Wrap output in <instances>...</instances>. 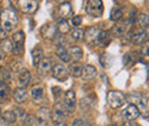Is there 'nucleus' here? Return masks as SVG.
Returning a JSON list of instances; mask_svg holds the SVG:
<instances>
[{"label":"nucleus","instance_id":"1","mask_svg":"<svg viewBox=\"0 0 149 126\" xmlns=\"http://www.w3.org/2000/svg\"><path fill=\"white\" fill-rule=\"evenodd\" d=\"M0 18H1V28L6 31L13 30L17 23V16H16L15 12L12 9H5Z\"/></svg>","mask_w":149,"mask_h":126},{"label":"nucleus","instance_id":"2","mask_svg":"<svg viewBox=\"0 0 149 126\" xmlns=\"http://www.w3.org/2000/svg\"><path fill=\"white\" fill-rule=\"evenodd\" d=\"M51 117H52V119L55 122L56 124L64 123V120L68 118V110L64 107V104L61 103V102L55 103L53 111L51 113Z\"/></svg>","mask_w":149,"mask_h":126},{"label":"nucleus","instance_id":"3","mask_svg":"<svg viewBox=\"0 0 149 126\" xmlns=\"http://www.w3.org/2000/svg\"><path fill=\"white\" fill-rule=\"evenodd\" d=\"M103 2L99 0H91L86 5V12L93 17H101L103 15Z\"/></svg>","mask_w":149,"mask_h":126},{"label":"nucleus","instance_id":"4","mask_svg":"<svg viewBox=\"0 0 149 126\" xmlns=\"http://www.w3.org/2000/svg\"><path fill=\"white\" fill-rule=\"evenodd\" d=\"M125 102V95L119 90H110L108 93V103L111 108L116 109Z\"/></svg>","mask_w":149,"mask_h":126},{"label":"nucleus","instance_id":"5","mask_svg":"<svg viewBox=\"0 0 149 126\" xmlns=\"http://www.w3.org/2000/svg\"><path fill=\"white\" fill-rule=\"evenodd\" d=\"M131 100L138 106L136 108L139 109V111L142 112H149V97L142 94H136L134 96H131ZM134 104V106H135Z\"/></svg>","mask_w":149,"mask_h":126},{"label":"nucleus","instance_id":"6","mask_svg":"<svg viewBox=\"0 0 149 126\" xmlns=\"http://www.w3.org/2000/svg\"><path fill=\"white\" fill-rule=\"evenodd\" d=\"M19 9L25 14H33L38 8L37 1L32 0H19Z\"/></svg>","mask_w":149,"mask_h":126},{"label":"nucleus","instance_id":"7","mask_svg":"<svg viewBox=\"0 0 149 126\" xmlns=\"http://www.w3.org/2000/svg\"><path fill=\"white\" fill-rule=\"evenodd\" d=\"M64 107L67 108L68 112H74L76 109V94L74 90H67L64 94Z\"/></svg>","mask_w":149,"mask_h":126},{"label":"nucleus","instance_id":"8","mask_svg":"<svg viewBox=\"0 0 149 126\" xmlns=\"http://www.w3.org/2000/svg\"><path fill=\"white\" fill-rule=\"evenodd\" d=\"M51 118V111L47 108H40L36 116V123L38 126H46Z\"/></svg>","mask_w":149,"mask_h":126},{"label":"nucleus","instance_id":"9","mask_svg":"<svg viewBox=\"0 0 149 126\" xmlns=\"http://www.w3.org/2000/svg\"><path fill=\"white\" fill-rule=\"evenodd\" d=\"M24 33L23 31H19L13 36V51L14 54H19V52H21L23 49V45H24Z\"/></svg>","mask_w":149,"mask_h":126},{"label":"nucleus","instance_id":"10","mask_svg":"<svg viewBox=\"0 0 149 126\" xmlns=\"http://www.w3.org/2000/svg\"><path fill=\"white\" fill-rule=\"evenodd\" d=\"M122 115H123V117H124L126 120H134L135 118L139 117L140 111H139V109L136 108V106H134V104H129L126 108L123 109Z\"/></svg>","mask_w":149,"mask_h":126},{"label":"nucleus","instance_id":"11","mask_svg":"<svg viewBox=\"0 0 149 126\" xmlns=\"http://www.w3.org/2000/svg\"><path fill=\"white\" fill-rule=\"evenodd\" d=\"M52 70H53L54 78L60 80V81H65L68 79V77H69V72L67 71V69L62 64H55Z\"/></svg>","mask_w":149,"mask_h":126},{"label":"nucleus","instance_id":"12","mask_svg":"<svg viewBox=\"0 0 149 126\" xmlns=\"http://www.w3.org/2000/svg\"><path fill=\"white\" fill-rule=\"evenodd\" d=\"M56 31H57L56 25L52 24V23H48V24L44 25L42 29H41V33H42L44 38H47V39H51V40L56 38Z\"/></svg>","mask_w":149,"mask_h":126},{"label":"nucleus","instance_id":"13","mask_svg":"<svg viewBox=\"0 0 149 126\" xmlns=\"http://www.w3.org/2000/svg\"><path fill=\"white\" fill-rule=\"evenodd\" d=\"M53 69V64H52V60L51 58H42V61L38 64V72L42 76L48 74L49 71Z\"/></svg>","mask_w":149,"mask_h":126},{"label":"nucleus","instance_id":"14","mask_svg":"<svg viewBox=\"0 0 149 126\" xmlns=\"http://www.w3.org/2000/svg\"><path fill=\"white\" fill-rule=\"evenodd\" d=\"M17 81H19V85L21 88H24L26 87L30 81H31V73L29 70H22L21 73L19 74V78H17Z\"/></svg>","mask_w":149,"mask_h":126},{"label":"nucleus","instance_id":"15","mask_svg":"<svg viewBox=\"0 0 149 126\" xmlns=\"http://www.w3.org/2000/svg\"><path fill=\"white\" fill-rule=\"evenodd\" d=\"M58 13L61 14V16L62 18H65L69 17V16H71V14H72V7H71V5H70V2H62L60 6H58Z\"/></svg>","mask_w":149,"mask_h":126},{"label":"nucleus","instance_id":"16","mask_svg":"<svg viewBox=\"0 0 149 126\" xmlns=\"http://www.w3.org/2000/svg\"><path fill=\"white\" fill-rule=\"evenodd\" d=\"M147 30H143V29H140V30H136L133 35H132V41L134 44H141L142 41L146 40L147 38Z\"/></svg>","mask_w":149,"mask_h":126},{"label":"nucleus","instance_id":"17","mask_svg":"<svg viewBox=\"0 0 149 126\" xmlns=\"http://www.w3.org/2000/svg\"><path fill=\"white\" fill-rule=\"evenodd\" d=\"M14 99H15V101L16 102H19V103H22V102H24V101H26V99H28V93H26V90H24V88H16V90H14Z\"/></svg>","mask_w":149,"mask_h":126},{"label":"nucleus","instance_id":"18","mask_svg":"<svg viewBox=\"0 0 149 126\" xmlns=\"http://www.w3.org/2000/svg\"><path fill=\"white\" fill-rule=\"evenodd\" d=\"M96 69H95V67L94 65H86L85 68H84V72H83V77H84V79L85 80H90V79H93L94 77L96 76Z\"/></svg>","mask_w":149,"mask_h":126},{"label":"nucleus","instance_id":"19","mask_svg":"<svg viewBox=\"0 0 149 126\" xmlns=\"http://www.w3.org/2000/svg\"><path fill=\"white\" fill-rule=\"evenodd\" d=\"M69 72L74 77H80L81 73H83V64L80 62H74L69 67Z\"/></svg>","mask_w":149,"mask_h":126},{"label":"nucleus","instance_id":"20","mask_svg":"<svg viewBox=\"0 0 149 126\" xmlns=\"http://www.w3.org/2000/svg\"><path fill=\"white\" fill-rule=\"evenodd\" d=\"M68 53L70 55V57L74 58L76 62H78V60H80L81 56H83V51H81V48L78 47V46H71V47L68 49Z\"/></svg>","mask_w":149,"mask_h":126},{"label":"nucleus","instance_id":"21","mask_svg":"<svg viewBox=\"0 0 149 126\" xmlns=\"http://www.w3.org/2000/svg\"><path fill=\"white\" fill-rule=\"evenodd\" d=\"M31 55H32V62H33L35 65H38L44 58V53H42L41 48H39V47L33 48L32 52H31Z\"/></svg>","mask_w":149,"mask_h":126},{"label":"nucleus","instance_id":"22","mask_svg":"<svg viewBox=\"0 0 149 126\" xmlns=\"http://www.w3.org/2000/svg\"><path fill=\"white\" fill-rule=\"evenodd\" d=\"M30 95L35 101H40L44 97V88L41 86H35L30 90Z\"/></svg>","mask_w":149,"mask_h":126},{"label":"nucleus","instance_id":"23","mask_svg":"<svg viewBox=\"0 0 149 126\" xmlns=\"http://www.w3.org/2000/svg\"><path fill=\"white\" fill-rule=\"evenodd\" d=\"M56 29L58 30V32L61 35H65L69 32L70 30V26H69V23L64 19V18H61L57 21V24H56Z\"/></svg>","mask_w":149,"mask_h":126},{"label":"nucleus","instance_id":"24","mask_svg":"<svg viewBox=\"0 0 149 126\" xmlns=\"http://www.w3.org/2000/svg\"><path fill=\"white\" fill-rule=\"evenodd\" d=\"M55 53H56V55H57L62 61H64V62H69V61L71 60V57H70V55L68 53V51H67L64 47H62V46H57V47H56Z\"/></svg>","mask_w":149,"mask_h":126},{"label":"nucleus","instance_id":"25","mask_svg":"<svg viewBox=\"0 0 149 126\" xmlns=\"http://www.w3.org/2000/svg\"><path fill=\"white\" fill-rule=\"evenodd\" d=\"M2 119L6 124H13L16 120V115H15L14 111H6L2 115Z\"/></svg>","mask_w":149,"mask_h":126},{"label":"nucleus","instance_id":"26","mask_svg":"<svg viewBox=\"0 0 149 126\" xmlns=\"http://www.w3.org/2000/svg\"><path fill=\"white\" fill-rule=\"evenodd\" d=\"M0 49H1L3 53H12V52H13V41L9 40V39L2 40Z\"/></svg>","mask_w":149,"mask_h":126},{"label":"nucleus","instance_id":"27","mask_svg":"<svg viewBox=\"0 0 149 126\" xmlns=\"http://www.w3.org/2000/svg\"><path fill=\"white\" fill-rule=\"evenodd\" d=\"M138 24L141 28H148L149 26V16L147 14H140L138 16Z\"/></svg>","mask_w":149,"mask_h":126},{"label":"nucleus","instance_id":"28","mask_svg":"<svg viewBox=\"0 0 149 126\" xmlns=\"http://www.w3.org/2000/svg\"><path fill=\"white\" fill-rule=\"evenodd\" d=\"M8 85L5 81H0V101L6 100L7 95H8Z\"/></svg>","mask_w":149,"mask_h":126},{"label":"nucleus","instance_id":"29","mask_svg":"<svg viewBox=\"0 0 149 126\" xmlns=\"http://www.w3.org/2000/svg\"><path fill=\"white\" fill-rule=\"evenodd\" d=\"M84 37H85V33H84V31L80 30V29H74V30L71 31V38L74 39V41H79V40H81Z\"/></svg>","mask_w":149,"mask_h":126},{"label":"nucleus","instance_id":"30","mask_svg":"<svg viewBox=\"0 0 149 126\" xmlns=\"http://www.w3.org/2000/svg\"><path fill=\"white\" fill-rule=\"evenodd\" d=\"M122 10L119 8H113L111 10V14H110V18L112 21H118L119 18L122 17Z\"/></svg>","mask_w":149,"mask_h":126},{"label":"nucleus","instance_id":"31","mask_svg":"<svg viewBox=\"0 0 149 126\" xmlns=\"http://www.w3.org/2000/svg\"><path fill=\"white\" fill-rule=\"evenodd\" d=\"M141 54L145 56H149V40L145 41L141 46Z\"/></svg>","mask_w":149,"mask_h":126},{"label":"nucleus","instance_id":"32","mask_svg":"<svg viewBox=\"0 0 149 126\" xmlns=\"http://www.w3.org/2000/svg\"><path fill=\"white\" fill-rule=\"evenodd\" d=\"M81 22H83L81 16H74V17L70 19V23H71L72 26H79L81 24Z\"/></svg>","mask_w":149,"mask_h":126},{"label":"nucleus","instance_id":"33","mask_svg":"<svg viewBox=\"0 0 149 126\" xmlns=\"http://www.w3.org/2000/svg\"><path fill=\"white\" fill-rule=\"evenodd\" d=\"M113 32H115L116 36H122V35L125 32L124 25H116V26L113 28Z\"/></svg>","mask_w":149,"mask_h":126},{"label":"nucleus","instance_id":"34","mask_svg":"<svg viewBox=\"0 0 149 126\" xmlns=\"http://www.w3.org/2000/svg\"><path fill=\"white\" fill-rule=\"evenodd\" d=\"M72 126H92L91 124H88L87 122H85L84 119H74Z\"/></svg>","mask_w":149,"mask_h":126},{"label":"nucleus","instance_id":"35","mask_svg":"<svg viewBox=\"0 0 149 126\" xmlns=\"http://www.w3.org/2000/svg\"><path fill=\"white\" fill-rule=\"evenodd\" d=\"M15 112L17 113V116H19V118H23V117L25 116V111H24L23 109H21V108H16V109H15Z\"/></svg>","mask_w":149,"mask_h":126},{"label":"nucleus","instance_id":"36","mask_svg":"<svg viewBox=\"0 0 149 126\" xmlns=\"http://www.w3.org/2000/svg\"><path fill=\"white\" fill-rule=\"evenodd\" d=\"M5 39H7V31L0 28V40H5Z\"/></svg>","mask_w":149,"mask_h":126},{"label":"nucleus","instance_id":"37","mask_svg":"<svg viewBox=\"0 0 149 126\" xmlns=\"http://www.w3.org/2000/svg\"><path fill=\"white\" fill-rule=\"evenodd\" d=\"M123 126H138V123L134 120H126L123 123Z\"/></svg>","mask_w":149,"mask_h":126},{"label":"nucleus","instance_id":"38","mask_svg":"<svg viewBox=\"0 0 149 126\" xmlns=\"http://www.w3.org/2000/svg\"><path fill=\"white\" fill-rule=\"evenodd\" d=\"M53 93L55 94V96L57 97V96H58V93H61V88H58V87H55V88H53Z\"/></svg>","mask_w":149,"mask_h":126},{"label":"nucleus","instance_id":"39","mask_svg":"<svg viewBox=\"0 0 149 126\" xmlns=\"http://www.w3.org/2000/svg\"><path fill=\"white\" fill-rule=\"evenodd\" d=\"M3 56H5V53L0 49V61H2V60H3Z\"/></svg>","mask_w":149,"mask_h":126},{"label":"nucleus","instance_id":"40","mask_svg":"<svg viewBox=\"0 0 149 126\" xmlns=\"http://www.w3.org/2000/svg\"><path fill=\"white\" fill-rule=\"evenodd\" d=\"M55 126H68L67 124H64V123H60V124H56Z\"/></svg>","mask_w":149,"mask_h":126},{"label":"nucleus","instance_id":"41","mask_svg":"<svg viewBox=\"0 0 149 126\" xmlns=\"http://www.w3.org/2000/svg\"><path fill=\"white\" fill-rule=\"evenodd\" d=\"M0 116H1V108H0Z\"/></svg>","mask_w":149,"mask_h":126},{"label":"nucleus","instance_id":"42","mask_svg":"<svg viewBox=\"0 0 149 126\" xmlns=\"http://www.w3.org/2000/svg\"><path fill=\"white\" fill-rule=\"evenodd\" d=\"M109 126H117V125H109Z\"/></svg>","mask_w":149,"mask_h":126},{"label":"nucleus","instance_id":"43","mask_svg":"<svg viewBox=\"0 0 149 126\" xmlns=\"http://www.w3.org/2000/svg\"><path fill=\"white\" fill-rule=\"evenodd\" d=\"M148 73H149V71H148Z\"/></svg>","mask_w":149,"mask_h":126}]
</instances>
